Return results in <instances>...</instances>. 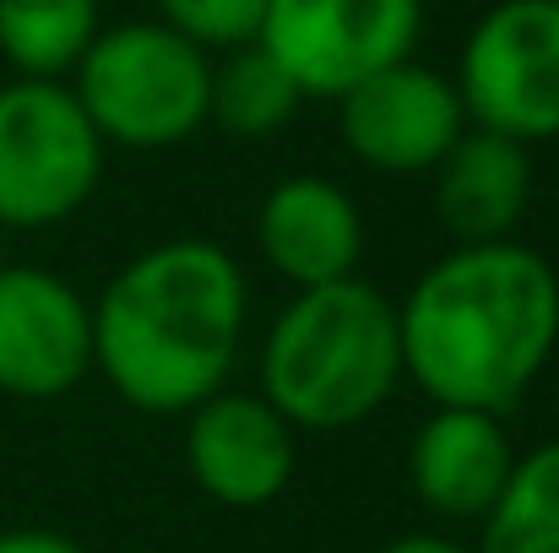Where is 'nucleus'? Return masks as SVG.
I'll use <instances>...</instances> for the list:
<instances>
[{"label":"nucleus","mask_w":559,"mask_h":553,"mask_svg":"<svg viewBox=\"0 0 559 553\" xmlns=\"http://www.w3.org/2000/svg\"><path fill=\"white\" fill-rule=\"evenodd\" d=\"M104 136L66 82L11 76L0 87V228L71 223L104 180Z\"/></svg>","instance_id":"obj_5"},{"label":"nucleus","mask_w":559,"mask_h":553,"mask_svg":"<svg viewBox=\"0 0 559 553\" xmlns=\"http://www.w3.org/2000/svg\"><path fill=\"white\" fill-rule=\"evenodd\" d=\"M337 125L354 164L385 180H413L435 175V164L467 131V115L456 82L407 55L337 98Z\"/></svg>","instance_id":"obj_8"},{"label":"nucleus","mask_w":559,"mask_h":553,"mask_svg":"<svg viewBox=\"0 0 559 553\" xmlns=\"http://www.w3.org/2000/svg\"><path fill=\"white\" fill-rule=\"evenodd\" d=\"M0 553H87L76 538L49 532V527H11L0 532Z\"/></svg>","instance_id":"obj_18"},{"label":"nucleus","mask_w":559,"mask_h":553,"mask_svg":"<svg viewBox=\"0 0 559 553\" xmlns=\"http://www.w3.org/2000/svg\"><path fill=\"white\" fill-rule=\"evenodd\" d=\"M451 82L467 125L500 131L522 147L559 142V5L495 0L473 22Z\"/></svg>","instance_id":"obj_6"},{"label":"nucleus","mask_w":559,"mask_h":553,"mask_svg":"<svg viewBox=\"0 0 559 553\" xmlns=\"http://www.w3.org/2000/svg\"><path fill=\"white\" fill-rule=\"evenodd\" d=\"M473 553H559V440L516 456Z\"/></svg>","instance_id":"obj_16"},{"label":"nucleus","mask_w":559,"mask_h":553,"mask_svg":"<svg viewBox=\"0 0 559 553\" xmlns=\"http://www.w3.org/2000/svg\"><path fill=\"white\" fill-rule=\"evenodd\" d=\"M299 467V429L261 390H212L186 412V472L223 510L272 505Z\"/></svg>","instance_id":"obj_10"},{"label":"nucleus","mask_w":559,"mask_h":553,"mask_svg":"<svg viewBox=\"0 0 559 553\" xmlns=\"http://www.w3.org/2000/svg\"><path fill=\"white\" fill-rule=\"evenodd\" d=\"M516 467V445L500 412L435 407L407 445L413 494L445 521H484Z\"/></svg>","instance_id":"obj_12"},{"label":"nucleus","mask_w":559,"mask_h":553,"mask_svg":"<svg viewBox=\"0 0 559 553\" xmlns=\"http://www.w3.org/2000/svg\"><path fill=\"white\" fill-rule=\"evenodd\" d=\"M250 326L239 261L212 239L131 255L93 299V369L136 412L175 418L228 385Z\"/></svg>","instance_id":"obj_2"},{"label":"nucleus","mask_w":559,"mask_h":553,"mask_svg":"<svg viewBox=\"0 0 559 553\" xmlns=\"http://www.w3.org/2000/svg\"><path fill=\"white\" fill-rule=\"evenodd\" d=\"M98 27V0H0V60L11 76L66 82Z\"/></svg>","instance_id":"obj_15"},{"label":"nucleus","mask_w":559,"mask_h":553,"mask_svg":"<svg viewBox=\"0 0 559 553\" xmlns=\"http://www.w3.org/2000/svg\"><path fill=\"white\" fill-rule=\"evenodd\" d=\"M424 0H266L261 49L305 98H343L365 76L413 55Z\"/></svg>","instance_id":"obj_7"},{"label":"nucleus","mask_w":559,"mask_h":553,"mask_svg":"<svg viewBox=\"0 0 559 553\" xmlns=\"http://www.w3.org/2000/svg\"><path fill=\"white\" fill-rule=\"evenodd\" d=\"M402 374L435 407L511 412L559 348V272L522 239L451 244L396 304Z\"/></svg>","instance_id":"obj_1"},{"label":"nucleus","mask_w":559,"mask_h":553,"mask_svg":"<svg viewBox=\"0 0 559 553\" xmlns=\"http://www.w3.org/2000/svg\"><path fill=\"white\" fill-rule=\"evenodd\" d=\"M66 87L76 93L104 147L169 153L206 125L212 55L180 38L175 27H164L158 16L115 22L98 27Z\"/></svg>","instance_id":"obj_4"},{"label":"nucleus","mask_w":559,"mask_h":553,"mask_svg":"<svg viewBox=\"0 0 559 553\" xmlns=\"http://www.w3.org/2000/svg\"><path fill=\"white\" fill-rule=\"evenodd\" d=\"M158 22L206 55H228L261 38L266 0H158Z\"/></svg>","instance_id":"obj_17"},{"label":"nucleus","mask_w":559,"mask_h":553,"mask_svg":"<svg viewBox=\"0 0 559 553\" xmlns=\"http://www.w3.org/2000/svg\"><path fill=\"white\" fill-rule=\"evenodd\" d=\"M255 250L283 282H294V293L359 277L365 212L326 175H288L255 206Z\"/></svg>","instance_id":"obj_11"},{"label":"nucleus","mask_w":559,"mask_h":553,"mask_svg":"<svg viewBox=\"0 0 559 553\" xmlns=\"http://www.w3.org/2000/svg\"><path fill=\"white\" fill-rule=\"evenodd\" d=\"M299 104H305V93L261 44H239L212 65L206 125H217L234 142H272L299 115Z\"/></svg>","instance_id":"obj_14"},{"label":"nucleus","mask_w":559,"mask_h":553,"mask_svg":"<svg viewBox=\"0 0 559 553\" xmlns=\"http://www.w3.org/2000/svg\"><path fill=\"white\" fill-rule=\"evenodd\" d=\"M555 5H559V0H555Z\"/></svg>","instance_id":"obj_20"},{"label":"nucleus","mask_w":559,"mask_h":553,"mask_svg":"<svg viewBox=\"0 0 559 553\" xmlns=\"http://www.w3.org/2000/svg\"><path fill=\"white\" fill-rule=\"evenodd\" d=\"M261 396L299 434H343L374 418L402 374L396 299L365 277L299 288L261 342Z\"/></svg>","instance_id":"obj_3"},{"label":"nucleus","mask_w":559,"mask_h":553,"mask_svg":"<svg viewBox=\"0 0 559 553\" xmlns=\"http://www.w3.org/2000/svg\"><path fill=\"white\" fill-rule=\"evenodd\" d=\"M533 206V147L467 125L435 164V212L456 244L516 239Z\"/></svg>","instance_id":"obj_13"},{"label":"nucleus","mask_w":559,"mask_h":553,"mask_svg":"<svg viewBox=\"0 0 559 553\" xmlns=\"http://www.w3.org/2000/svg\"><path fill=\"white\" fill-rule=\"evenodd\" d=\"M93 374V299L60 272L0 261V396L60 401Z\"/></svg>","instance_id":"obj_9"},{"label":"nucleus","mask_w":559,"mask_h":553,"mask_svg":"<svg viewBox=\"0 0 559 553\" xmlns=\"http://www.w3.org/2000/svg\"><path fill=\"white\" fill-rule=\"evenodd\" d=\"M380 553H473V549H462L451 538H435V532H407V538H391Z\"/></svg>","instance_id":"obj_19"}]
</instances>
